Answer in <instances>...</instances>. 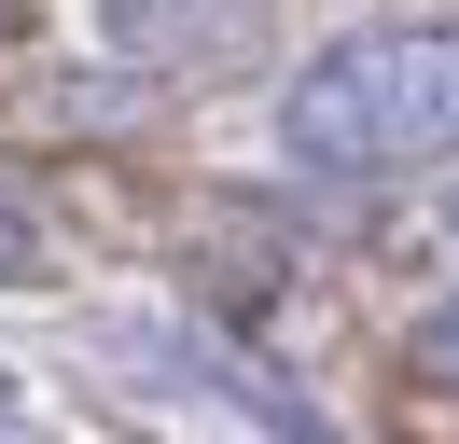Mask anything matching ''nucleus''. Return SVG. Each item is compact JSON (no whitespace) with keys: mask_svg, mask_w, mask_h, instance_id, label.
I'll use <instances>...</instances> for the list:
<instances>
[{"mask_svg":"<svg viewBox=\"0 0 459 444\" xmlns=\"http://www.w3.org/2000/svg\"><path fill=\"white\" fill-rule=\"evenodd\" d=\"M446 222H459V209H446Z\"/></svg>","mask_w":459,"mask_h":444,"instance_id":"39448f33","label":"nucleus"},{"mask_svg":"<svg viewBox=\"0 0 459 444\" xmlns=\"http://www.w3.org/2000/svg\"><path fill=\"white\" fill-rule=\"evenodd\" d=\"M0 444H42V416H29V388L0 375Z\"/></svg>","mask_w":459,"mask_h":444,"instance_id":"20e7f679","label":"nucleus"},{"mask_svg":"<svg viewBox=\"0 0 459 444\" xmlns=\"http://www.w3.org/2000/svg\"><path fill=\"white\" fill-rule=\"evenodd\" d=\"M279 139L320 181H390V166H446L459 153V14H403L362 42L307 56L279 98Z\"/></svg>","mask_w":459,"mask_h":444,"instance_id":"f257e3e1","label":"nucleus"},{"mask_svg":"<svg viewBox=\"0 0 459 444\" xmlns=\"http://www.w3.org/2000/svg\"><path fill=\"white\" fill-rule=\"evenodd\" d=\"M42 264V222H14V209H0V278H29Z\"/></svg>","mask_w":459,"mask_h":444,"instance_id":"7ed1b4c3","label":"nucleus"},{"mask_svg":"<svg viewBox=\"0 0 459 444\" xmlns=\"http://www.w3.org/2000/svg\"><path fill=\"white\" fill-rule=\"evenodd\" d=\"M418 375H446V388H459V305H431V320H418Z\"/></svg>","mask_w":459,"mask_h":444,"instance_id":"f03ea898","label":"nucleus"}]
</instances>
